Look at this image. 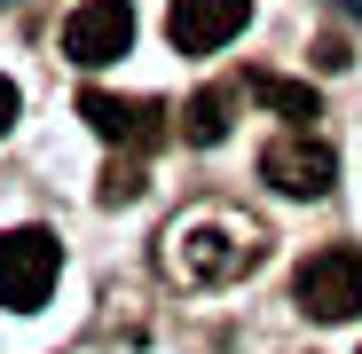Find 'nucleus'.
Returning a JSON list of instances; mask_svg holds the SVG:
<instances>
[{"label": "nucleus", "instance_id": "1", "mask_svg": "<svg viewBox=\"0 0 362 354\" xmlns=\"http://www.w3.org/2000/svg\"><path fill=\"white\" fill-rule=\"evenodd\" d=\"M291 300L308 307L315 323H354V315H362V252H354V244L308 252L299 276H291Z\"/></svg>", "mask_w": 362, "mask_h": 354}, {"label": "nucleus", "instance_id": "2", "mask_svg": "<svg viewBox=\"0 0 362 354\" xmlns=\"http://www.w3.org/2000/svg\"><path fill=\"white\" fill-rule=\"evenodd\" d=\"M55 276H64V252H55L47 228H8V236H0V307L32 315L55 291Z\"/></svg>", "mask_w": 362, "mask_h": 354}, {"label": "nucleus", "instance_id": "3", "mask_svg": "<svg viewBox=\"0 0 362 354\" xmlns=\"http://www.w3.org/2000/svg\"><path fill=\"white\" fill-rule=\"evenodd\" d=\"M127 47H134V8H127V0H79V8H71V24H64V55H71L79 71L118 64Z\"/></svg>", "mask_w": 362, "mask_h": 354}, {"label": "nucleus", "instance_id": "4", "mask_svg": "<svg viewBox=\"0 0 362 354\" xmlns=\"http://www.w3.org/2000/svg\"><path fill=\"white\" fill-rule=\"evenodd\" d=\"M260 182H268V189H284V197H331L339 158H331L323 142H308V134H284V142H268V150H260Z\"/></svg>", "mask_w": 362, "mask_h": 354}, {"label": "nucleus", "instance_id": "5", "mask_svg": "<svg viewBox=\"0 0 362 354\" xmlns=\"http://www.w3.org/2000/svg\"><path fill=\"white\" fill-rule=\"evenodd\" d=\"M245 16H252V0H173L165 8V40L181 55H213V47H228L245 32Z\"/></svg>", "mask_w": 362, "mask_h": 354}, {"label": "nucleus", "instance_id": "6", "mask_svg": "<svg viewBox=\"0 0 362 354\" xmlns=\"http://www.w3.org/2000/svg\"><path fill=\"white\" fill-rule=\"evenodd\" d=\"M79 118L103 134V142H134V150H150L158 134H165V110L158 102H134V95H103V87H87L79 95Z\"/></svg>", "mask_w": 362, "mask_h": 354}, {"label": "nucleus", "instance_id": "7", "mask_svg": "<svg viewBox=\"0 0 362 354\" xmlns=\"http://www.w3.org/2000/svg\"><path fill=\"white\" fill-rule=\"evenodd\" d=\"M228 87H205V95H189V110H181V134H189V142H221L228 134Z\"/></svg>", "mask_w": 362, "mask_h": 354}, {"label": "nucleus", "instance_id": "8", "mask_svg": "<svg viewBox=\"0 0 362 354\" xmlns=\"http://www.w3.org/2000/svg\"><path fill=\"white\" fill-rule=\"evenodd\" d=\"M245 87H252V95H260L276 118H291V126H308V118H315V95H308V87H291V79H268V71H252Z\"/></svg>", "mask_w": 362, "mask_h": 354}, {"label": "nucleus", "instance_id": "9", "mask_svg": "<svg viewBox=\"0 0 362 354\" xmlns=\"http://www.w3.org/2000/svg\"><path fill=\"white\" fill-rule=\"evenodd\" d=\"M142 197V165H110L103 173V205H134Z\"/></svg>", "mask_w": 362, "mask_h": 354}, {"label": "nucleus", "instance_id": "10", "mask_svg": "<svg viewBox=\"0 0 362 354\" xmlns=\"http://www.w3.org/2000/svg\"><path fill=\"white\" fill-rule=\"evenodd\" d=\"M8 126H16V87L0 79V134H8Z\"/></svg>", "mask_w": 362, "mask_h": 354}, {"label": "nucleus", "instance_id": "11", "mask_svg": "<svg viewBox=\"0 0 362 354\" xmlns=\"http://www.w3.org/2000/svg\"><path fill=\"white\" fill-rule=\"evenodd\" d=\"M354 354H362V346H354Z\"/></svg>", "mask_w": 362, "mask_h": 354}]
</instances>
